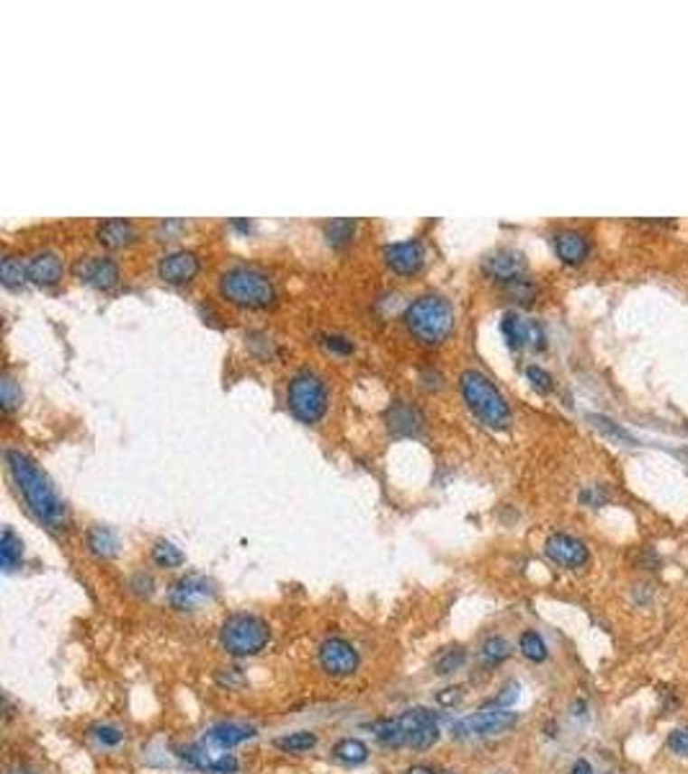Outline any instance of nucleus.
<instances>
[{
    "instance_id": "1",
    "label": "nucleus",
    "mask_w": 688,
    "mask_h": 774,
    "mask_svg": "<svg viewBox=\"0 0 688 774\" xmlns=\"http://www.w3.org/2000/svg\"><path fill=\"white\" fill-rule=\"evenodd\" d=\"M5 465H8V473L24 496L26 506L34 511L36 519L44 522L50 529H62L65 504H62L60 493L54 491L52 480L44 476V470L21 449H5Z\"/></svg>"
},
{
    "instance_id": "2",
    "label": "nucleus",
    "mask_w": 688,
    "mask_h": 774,
    "mask_svg": "<svg viewBox=\"0 0 688 774\" xmlns=\"http://www.w3.org/2000/svg\"><path fill=\"white\" fill-rule=\"evenodd\" d=\"M405 326L423 346H438L454 331V307L444 295H420L405 307Z\"/></svg>"
},
{
    "instance_id": "3",
    "label": "nucleus",
    "mask_w": 688,
    "mask_h": 774,
    "mask_svg": "<svg viewBox=\"0 0 688 774\" xmlns=\"http://www.w3.org/2000/svg\"><path fill=\"white\" fill-rule=\"evenodd\" d=\"M459 390L469 411L490 429L511 426V405L500 387L480 370H465L459 374Z\"/></svg>"
},
{
    "instance_id": "4",
    "label": "nucleus",
    "mask_w": 688,
    "mask_h": 774,
    "mask_svg": "<svg viewBox=\"0 0 688 774\" xmlns=\"http://www.w3.org/2000/svg\"><path fill=\"white\" fill-rule=\"evenodd\" d=\"M220 295L238 307L263 310L276 302V287L256 266H232L220 277Z\"/></svg>"
},
{
    "instance_id": "5",
    "label": "nucleus",
    "mask_w": 688,
    "mask_h": 774,
    "mask_svg": "<svg viewBox=\"0 0 688 774\" xmlns=\"http://www.w3.org/2000/svg\"><path fill=\"white\" fill-rule=\"evenodd\" d=\"M271 640V628L266 619L256 615H232L224 619L222 630H220V643L230 656L235 658H248V656H259Z\"/></svg>"
},
{
    "instance_id": "6",
    "label": "nucleus",
    "mask_w": 688,
    "mask_h": 774,
    "mask_svg": "<svg viewBox=\"0 0 688 774\" xmlns=\"http://www.w3.org/2000/svg\"><path fill=\"white\" fill-rule=\"evenodd\" d=\"M287 403L302 423H317L327 411L325 380L312 370L297 372L287 387Z\"/></svg>"
},
{
    "instance_id": "7",
    "label": "nucleus",
    "mask_w": 688,
    "mask_h": 774,
    "mask_svg": "<svg viewBox=\"0 0 688 774\" xmlns=\"http://www.w3.org/2000/svg\"><path fill=\"white\" fill-rule=\"evenodd\" d=\"M518 722V713L508 707H493V710H480L475 715H467L459 722L451 725V733L457 739H482V736H498L511 731Z\"/></svg>"
},
{
    "instance_id": "8",
    "label": "nucleus",
    "mask_w": 688,
    "mask_h": 774,
    "mask_svg": "<svg viewBox=\"0 0 688 774\" xmlns=\"http://www.w3.org/2000/svg\"><path fill=\"white\" fill-rule=\"evenodd\" d=\"M214 597H217L214 580L207 579V576H199V573H189V576L178 579L168 591L171 607L178 612H199L207 604H212Z\"/></svg>"
},
{
    "instance_id": "9",
    "label": "nucleus",
    "mask_w": 688,
    "mask_h": 774,
    "mask_svg": "<svg viewBox=\"0 0 688 774\" xmlns=\"http://www.w3.org/2000/svg\"><path fill=\"white\" fill-rule=\"evenodd\" d=\"M317 661H320V669L325 671L327 676H335V679L353 676L362 666L359 651L344 637H327L317 651Z\"/></svg>"
},
{
    "instance_id": "10",
    "label": "nucleus",
    "mask_w": 688,
    "mask_h": 774,
    "mask_svg": "<svg viewBox=\"0 0 688 774\" xmlns=\"http://www.w3.org/2000/svg\"><path fill=\"white\" fill-rule=\"evenodd\" d=\"M544 552H547V558H550L551 563L560 565V568H568V571H578V568H583L590 561V552H588V545H585L583 540L565 534V532L550 534L547 543H544Z\"/></svg>"
},
{
    "instance_id": "11",
    "label": "nucleus",
    "mask_w": 688,
    "mask_h": 774,
    "mask_svg": "<svg viewBox=\"0 0 688 774\" xmlns=\"http://www.w3.org/2000/svg\"><path fill=\"white\" fill-rule=\"evenodd\" d=\"M482 271L490 279H498L503 284L514 282L518 277H523V271H526V256L516 248H495V250L485 253Z\"/></svg>"
},
{
    "instance_id": "12",
    "label": "nucleus",
    "mask_w": 688,
    "mask_h": 774,
    "mask_svg": "<svg viewBox=\"0 0 688 774\" xmlns=\"http://www.w3.org/2000/svg\"><path fill=\"white\" fill-rule=\"evenodd\" d=\"M500 331H503L511 349H523L526 344H532L533 349H542V346H544V328H542V323L526 320V317H521V313H516V310H511V313L503 316Z\"/></svg>"
},
{
    "instance_id": "13",
    "label": "nucleus",
    "mask_w": 688,
    "mask_h": 774,
    "mask_svg": "<svg viewBox=\"0 0 688 774\" xmlns=\"http://www.w3.org/2000/svg\"><path fill=\"white\" fill-rule=\"evenodd\" d=\"M199 269H202L199 256L189 248H178V250H171L160 259L157 274L163 282L168 284H189L199 274Z\"/></svg>"
},
{
    "instance_id": "14",
    "label": "nucleus",
    "mask_w": 688,
    "mask_h": 774,
    "mask_svg": "<svg viewBox=\"0 0 688 774\" xmlns=\"http://www.w3.org/2000/svg\"><path fill=\"white\" fill-rule=\"evenodd\" d=\"M78 279H83L96 289H114L119 284V266L108 256H86L75 264Z\"/></svg>"
},
{
    "instance_id": "15",
    "label": "nucleus",
    "mask_w": 688,
    "mask_h": 774,
    "mask_svg": "<svg viewBox=\"0 0 688 774\" xmlns=\"http://www.w3.org/2000/svg\"><path fill=\"white\" fill-rule=\"evenodd\" d=\"M551 246H554V253L562 264L578 266L590 256V235L575 228L557 230L551 235Z\"/></svg>"
},
{
    "instance_id": "16",
    "label": "nucleus",
    "mask_w": 688,
    "mask_h": 774,
    "mask_svg": "<svg viewBox=\"0 0 688 774\" xmlns=\"http://www.w3.org/2000/svg\"><path fill=\"white\" fill-rule=\"evenodd\" d=\"M384 261L400 277H410L420 271V266L426 261V250L420 246V241H400V243L384 246Z\"/></svg>"
},
{
    "instance_id": "17",
    "label": "nucleus",
    "mask_w": 688,
    "mask_h": 774,
    "mask_svg": "<svg viewBox=\"0 0 688 774\" xmlns=\"http://www.w3.org/2000/svg\"><path fill=\"white\" fill-rule=\"evenodd\" d=\"M384 421H387V429L395 434V437H415L420 434L423 429V416L420 411L410 405L408 401H395V403L387 408L384 413Z\"/></svg>"
},
{
    "instance_id": "18",
    "label": "nucleus",
    "mask_w": 688,
    "mask_h": 774,
    "mask_svg": "<svg viewBox=\"0 0 688 774\" xmlns=\"http://www.w3.org/2000/svg\"><path fill=\"white\" fill-rule=\"evenodd\" d=\"M256 736H259V731H256L253 725L230 721V722H220V725H214V728H209L204 741L212 743V746H217V749H222V751H227V749H235V746H240V743H245V741L256 739Z\"/></svg>"
},
{
    "instance_id": "19",
    "label": "nucleus",
    "mask_w": 688,
    "mask_h": 774,
    "mask_svg": "<svg viewBox=\"0 0 688 774\" xmlns=\"http://www.w3.org/2000/svg\"><path fill=\"white\" fill-rule=\"evenodd\" d=\"M29 269V279L39 287H52L62 279V261L54 250H39L32 256V261L26 264Z\"/></svg>"
},
{
    "instance_id": "20",
    "label": "nucleus",
    "mask_w": 688,
    "mask_h": 774,
    "mask_svg": "<svg viewBox=\"0 0 688 774\" xmlns=\"http://www.w3.org/2000/svg\"><path fill=\"white\" fill-rule=\"evenodd\" d=\"M96 238L106 248H124L137 238V228L129 220H106L96 230Z\"/></svg>"
},
{
    "instance_id": "21",
    "label": "nucleus",
    "mask_w": 688,
    "mask_h": 774,
    "mask_svg": "<svg viewBox=\"0 0 688 774\" xmlns=\"http://www.w3.org/2000/svg\"><path fill=\"white\" fill-rule=\"evenodd\" d=\"M86 540H88V550H90L96 558H104V561H108V558H114V555L119 552V540H117V534H114L108 527L93 524V527L88 529Z\"/></svg>"
},
{
    "instance_id": "22",
    "label": "nucleus",
    "mask_w": 688,
    "mask_h": 774,
    "mask_svg": "<svg viewBox=\"0 0 688 774\" xmlns=\"http://www.w3.org/2000/svg\"><path fill=\"white\" fill-rule=\"evenodd\" d=\"M395 722L397 731H400L402 739H405V746H408V741H410L413 733H418L420 728H426L430 722H436V715H433L430 710H426V707H410V710H405L402 715H397Z\"/></svg>"
},
{
    "instance_id": "23",
    "label": "nucleus",
    "mask_w": 688,
    "mask_h": 774,
    "mask_svg": "<svg viewBox=\"0 0 688 774\" xmlns=\"http://www.w3.org/2000/svg\"><path fill=\"white\" fill-rule=\"evenodd\" d=\"M333 757L344 764L356 767V764H363L369 759V746L362 739H341L333 746Z\"/></svg>"
},
{
    "instance_id": "24",
    "label": "nucleus",
    "mask_w": 688,
    "mask_h": 774,
    "mask_svg": "<svg viewBox=\"0 0 688 774\" xmlns=\"http://www.w3.org/2000/svg\"><path fill=\"white\" fill-rule=\"evenodd\" d=\"M21 561H24V543L14 529H5L0 540V563L5 571H14L21 565Z\"/></svg>"
},
{
    "instance_id": "25",
    "label": "nucleus",
    "mask_w": 688,
    "mask_h": 774,
    "mask_svg": "<svg viewBox=\"0 0 688 774\" xmlns=\"http://www.w3.org/2000/svg\"><path fill=\"white\" fill-rule=\"evenodd\" d=\"M276 749L287 751V754H302V751H310L317 746V733L312 731H294V733H287V736H278L274 741Z\"/></svg>"
},
{
    "instance_id": "26",
    "label": "nucleus",
    "mask_w": 688,
    "mask_h": 774,
    "mask_svg": "<svg viewBox=\"0 0 688 774\" xmlns=\"http://www.w3.org/2000/svg\"><path fill=\"white\" fill-rule=\"evenodd\" d=\"M518 648H521V656H523L526 661H532V664H544V661H547V656H550L544 637L536 633V630H526V633H521Z\"/></svg>"
},
{
    "instance_id": "27",
    "label": "nucleus",
    "mask_w": 688,
    "mask_h": 774,
    "mask_svg": "<svg viewBox=\"0 0 688 774\" xmlns=\"http://www.w3.org/2000/svg\"><path fill=\"white\" fill-rule=\"evenodd\" d=\"M465 661H467V653L462 646H448V648H444V651L436 656L433 669H436L438 676H448V674H454V671L462 669V666H465Z\"/></svg>"
},
{
    "instance_id": "28",
    "label": "nucleus",
    "mask_w": 688,
    "mask_h": 774,
    "mask_svg": "<svg viewBox=\"0 0 688 774\" xmlns=\"http://www.w3.org/2000/svg\"><path fill=\"white\" fill-rule=\"evenodd\" d=\"M480 656L487 666H500L503 661L511 658V643H508L505 637H500V635H493V637H487V640L482 643Z\"/></svg>"
},
{
    "instance_id": "29",
    "label": "nucleus",
    "mask_w": 688,
    "mask_h": 774,
    "mask_svg": "<svg viewBox=\"0 0 688 774\" xmlns=\"http://www.w3.org/2000/svg\"><path fill=\"white\" fill-rule=\"evenodd\" d=\"M153 563L157 568H178L186 563V555L181 552V547H175L171 540H157L153 545Z\"/></svg>"
},
{
    "instance_id": "30",
    "label": "nucleus",
    "mask_w": 688,
    "mask_h": 774,
    "mask_svg": "<svg viewBox=\"0 0 688 774\" xmlns=\"http://www.w3.org/2000/svg\"><path fill=\"white\" fill-rule=\"evenodd\" d=\"M353 230H356V222L348 220V217H338V220H330L325 225V238L330 246L341 248L345 246L351 238H353Z\"/></svg>"
},
{
    "instance_id": "31",
    "label": "nucleus",
    "mask_w": 688,
    "mask_h": 774,
    "mask_svg": "<svg viewBox=\"0 0 688 774\" xmlns=\"http://www.w3.org/2000/svg\"><path fill=\"white\" fill-rule=\"evenodd\" d=\"M0 277H3V284L5 287H21L29 277V269L18 261L16 256H5L3 259V266H0Z\"/></svg>"
},
{
    "instance_id": "32",
    "label": "nucleus",
    "mask_w": 688,
    "mask_h": 774,
    "mask_svg": "<svg viewBox=\"0 0 688 774\" xmlns=\"http://www.w3.org/2000/svg\"><path fill=\"white\" fill-rule=\"evenodd\" d=\"M438 739H441V731H438V725H436V722H430V725L420 728L418 733L410 736L408 746L415 749V751H429L433 743H438Z\"/></svg>"
},
{
    "instance_id": "33",
    "label": "nucleus",
    "mask_w": 688,
    "mask_h": 774,
    "mask_svg": "<svg viewBox=\"0 0 688 774\" xmlns=\"http://www.w3.org/2000/svg\"><path fill=\"white\" fill-rule=\"evenodd\" d=\"M505 292H508V297H514L516 302H532L536 297V284L532 279H526V277H518L514 282L505 284Z\"/></svg>"
},
{
    "instance_id": "34",
    "label": "nucleus",
    "mask_w": 688,
    "mask_h": 774,
    "mask_svg": "<svg viewBox=\"0 0 688 774\" xmlns=\"http://www.w3.org/2000/svg\"><path fill=\"white\" fill-rule=\"evenodd\" d=\"M0 401H3V408L5 411H14L18 403H21V387L14 382V377H3L0 380Z\"/></svg>"
},
{
    "instance_id": "35",
    "label": "nucleus",
    "mask_w": 688,
    "mask_h": 774,
    "mask_svg": "<svg viewBox=\"0 0 688 774\" xmlns=\"http://www.w3.org/2000/svg\"><path fill=\"white\" fill-rule=\"evenodd\" d=\"M526 380L532 382L533 390H539V392H550L551 387H554V380H551V374L544 367H539V364H529L526 367Z\"/></svg>"
},
{
    "instance_id": "36",
    "label": "nucleus",
    "mask_w": 688,
    "mask_h": 774,
    "mask_svg": "<svg viewBox=\"0 0 688 774\" xmlns=\"http://www.w3.org/2000/svg\"><path fill=\"white\" fill-rule=\"evenodd\" d=\"M590 421L596 423L601 431H606V434H611V437H617V439L621 441H629V444H636V439L624 429V426H619L617 421H611V419H606V416H590Z\"/></svg>"
},
{
    "instance_id": "37",
    "label": "nucleus",
    "mask_w": 688,
    "mask_h": 774,
    "mask_svg": "<svg viewBox=\"0 0 688 774\" xmlns=\"http://www.w3.org/2000/svg\"><path fill=\"white\" fill-rule=\"evenodd\" d=\"M320 344L325 346L327 352H333V354H351L353 352V341H351V338H345V335H338V334L320 335Z\"/></svg>"
},
{
    "instance_id": "38",
    "label": "nucleus",
    "mask_w": 688,
    "mask_h": 774,
    "mask_svg": "<svg viewBox=\"0 0 688 774\" xmlns=\"http://www.w3.org/2000/svg\"><path fill=\"white\" fill-rule=\"evenodd\" d=\"M668 749H671L675 757H683L688 759V728H675V731H671V736H668Z\"/></svg>"
},
{
    "instance_id": "39",
    "label": "nucleus",
    "mask_w": 688,
    "mask_h": 774,
    "mask_svg": "<svg viewBox=\"0 0 688 774\" xmlns=\"http://www.w3.org/2000/svg\"><path fill=\"white\" fill-rule=\"evenodd\" d=\"M184 230H186V222H184V220H163V222H157L156 235L160 241H173V238H178Z\"/></svg>"
},
{
    "instance_id": "40",
    "label": "nucleus",
    "mask_w": 688,
    "mask_h": 774,
    "mask_svg": "<svg viewBox=\"0 0 688 774\" xmlns=\"http://www.w3.org/2000/svg\"><path fill=\"white\" fill-rule=\"evenodd\" d=\"M93 736L101 743H106V746H119L121 741H124V733H121L119 728H114V725H96Z\"/></svg>"
},
{
    "instance_id": "41",
    "label": "nucleus",
    "mask_w": 688,
    "mask_h": 774,
    "mask_svg": "<svg viewBox=\"0 0 688 774\" xmlns=\"http://www.w3.org/2000/svg\"><path fill=\"white\" fill-rule=\"evenodd\" d=\"M462 697H465V689H462V686H448V689H444V692H438V694H436L438 704H444V707H454V704H459L462 703Z\"/></svg>"
},
{
    "instance_id": "42",
    "label": "nucleus",
    "mask_w": 688,
    "mask_h": 774,
    "mask_svg": "<svg viewBox=\"0 0 688 774\" xmlns=\"http://www.w3.org/2000/svg\"><path fill=\"white\" fill-rule=\"evenodd\" d=\"M518 700V684L516 682H511V684L503 686V694H498L495 700H493V707H508L511 703H516Z\"/></svg>"
},
{
    "instance_id": "43",
    "label": "nucleus",
    "mask_w": 688,
    "mask_h": 774,
    "mask_svg": "<svg viewBox=\"0 0 688 774\" xmlns=\"http://www.w3.org/2000/svg\"><path fill=\"white\" fill-rule=\"evenodd\" d=\"M405 774H454V772L438 769V767H429V764H415V767H410Z\"/></svg>"
},
{
    "instance_id": "44",
    "label": "nucleus",
    "mask_w": 688,
    "mask_h": 774,
    "mask_svg": "<svg viewBox=\"0 0 688 774\" xmlns=\"http://www.w3.org/2000/svg\"><path fill=\"white\" fill-rule=\"evenodd\" d=\"M570 774H593V767H590V761H588V759H578V761L572 764Z\"/></svg>"
},
{
    "instance_id": "45",
    "label": "nucleus",
    "mask_w": 688,
    "mask_h": 774,
    "mask_svg": "<svg viewBox=\"0 0 688 774\" xmlns=\"http://www.w3.org/2000/svg\"><path fill=\"white\" fill-rule=\"evenodd\" d=\"M14 774H29V772H21V769H18V772H14Z\"/></svg>"
}]
</instances>
